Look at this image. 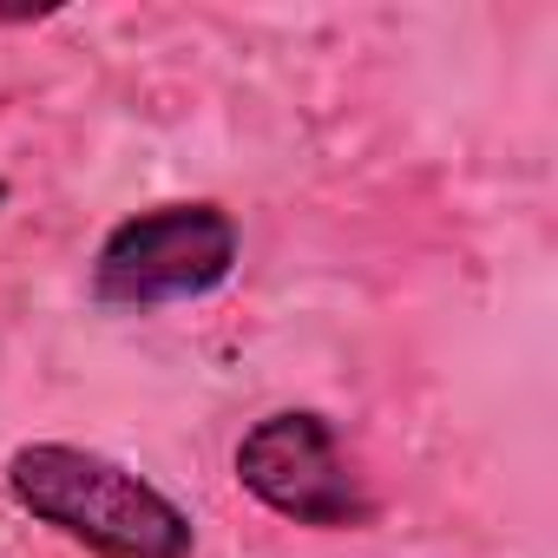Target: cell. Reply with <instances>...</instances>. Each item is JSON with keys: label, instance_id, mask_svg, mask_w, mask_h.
<instances>
[{"label": "cell", "instance_id": "1", "mask_svg": "<svg viewBox=\"0 0 558 558\" xmlns=\"http://www.w3.org/2000/svg\"><path fill=\"white\" fill-rule=\"evenodd\" d=\"M8 493L99 558H191V519L106 453L60 440L21 447L8 460Z\"/></svg>", "mask_w": 558, "mask_h": 558}, {"label": "cell", "instance_id": "3", "mask_svg": "<svg viewBox=\"0 0 558 558\" xmlns=\"http://www.w3.org/2000/svg\"><path fill=\"white\" fill-rule=\"evenodd\" d=\"M236 480L243 493H256L269 512H283L296 525H362L375 512L336 427L310 408L256 421L236 440Z\"/></svg>", "mask_w": 558, "mask_h": 558}, {"label": "cell", "instance_id": "2", "mask_svg": "<svg viewBox=\"0 0 558 558\" xmlns=\"http://www.w3.org/2000/svg\"><path fill=\"white\" fill-rule=\"evenodd\" d=\"M236 263V223L217 204H158L125 217L93 263V290L106 303H184L217 290Z\"/></svg>", "mask_w": 558, "mask_h": 558}]
</instances>
